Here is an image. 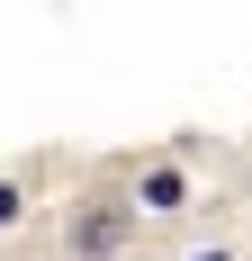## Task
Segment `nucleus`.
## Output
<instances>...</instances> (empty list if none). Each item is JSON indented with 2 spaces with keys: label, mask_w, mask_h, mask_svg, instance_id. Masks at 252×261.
Instances as JSON below:
<instances>
[{
  "label": "nucleus",
  "mask_w": 252,
  "mask_h": 261,
  "mask_svg": "<svg viewBox=\"0 0 252 261\" xmlns=\"http://www.w3.org/2000/svg\"><path fill=\"white\" fill-rule=\"evenodd\" d=\"M126 234H135V216H126L117 198H90V207H81V225H72V252H81V261H108Z\"/></svg>",
  "instance_id": "1"
},
{
  "label": "nucleus",
  "mask_w": 252,
  "mask_h": 261,
  "mask_svg": "<svg viewBox=\"0 0 252 261\" xmlns=\"http://www.w3.org/2000/svg\"><path fill=\"white\" fill-rule=\"evenodd\" d=\"M144 207H180V171H144Z\"/></svg>",
  "instance_id": "2"
},
{
  "label": "nucleus",
  "mask_w": 252,
  "mask_h": 261,
  "mask_svg": "<svg viewBox=\"0 0 252 261\" xmlns=\"http://www.w3.org/2000/svg\"><path fill=\"white\" fill-rule=\"evenodd\" d=\"M0 225H18V189H9V180H0Z\"/></svg>",
  "instance_id": "3"
},
{
  "label": "nucleus",
  "mask_w": 252,
  "mask_h": 261,
  "mask_svg": "<svg viewBox=\"0 0 252 261\" xmlns=\"http://www.w3.org/2000/svg\"><path fill=\"white\" fill-rule=\"evenodd\" d=\"M198 261H225V252H198Z\"/></svg>",
  "instance_id": "4"
}]
</instances>
